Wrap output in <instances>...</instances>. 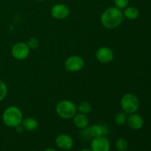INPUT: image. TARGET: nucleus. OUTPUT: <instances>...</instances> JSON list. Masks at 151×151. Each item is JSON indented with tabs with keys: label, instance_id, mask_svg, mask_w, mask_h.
<instances>
[{
	"label": "nucleus",
	"instance_id": "f257e3e1",
	"mask_svg": "<svg viewBox=\"0 0 151 151\" xmlns=\"http://www.w3.org/2000/svg\"><path fill=\"white\" fill-rule=\"evenodd\" d=\"M124 19L123 13L116 7L106 9L101 15L100 22L103 27L107 29H114L122 24Z\"/></svg>",
	"mask_w": 151,
	"mask_h": 151
},
{
	"label": "nucleus",
	"instance_id": "f03ea898",
	"mask_svg": "<svg viewBox=\"0 0 151 151\" xmlns=\"http://www.w3.org/2000/svg\"><path fill=\"white\" fill-rule=\"evenodd\" d=\"M22 120L23 114L21 109L16 106H9L3 112L2 121L7 127L16 128L22 124Z\"/></svg>",
	"mask_w": 151,
	"mask_h": 151
},
{
	"label": "nucleus",
	"instance_id": "7ed1b4c3",
	"mask_svg": "<svg viewBox=\"0 0 151 151\" xmlns=\"http://www.w3.org/2000/svg\"><path fill=\"white\" fill-rule=\"evenodd\" d=\"M55 111L58 116L63 119H72L78 112V109L75 103L69 100H60L55 107Z\"/></svg>",
	"mask_w": 151,
	"mask_h": 151
},
{
	"label": "nucleus",
	"instance_id": "20e7f679",
	"mask_svg": "<svg viewBox=\"0 0 151 151\" xmlns=\"http://www.w3.org/2000/svg\"><path fill=\"white\" fill-rule=\"evenodd\" d=\"M140 106V102L138 97L132 93H127L121 98L120 106L122 111L127 114L136 113Z\"/></svg>",
	"mask_w": 151,
	"mask_h": 151
},
{
	"label": "nucleus",
	"instance_id": "39448f33",
	"mask_svg": "<svg viewBox=\"0 0 151 151\" xmlns=\"http://www.w3.org/2000/svg\"><path fill=\"white\" fill-rule=\"evenodd\" d=\"M109 132L108 128L104 125H94L83 129L81 136L84 139H92L99 137L106 136Z\"/></svg>",
	"mask_w": 151,
	"mask_h": 151
},
{
	"label": "nucleus",
	"instance_id": "423d86ee",
	"mask_svg": "<svg viewBox=\"0 0 151 151\" xmlns=\"http://www.w3.org/2000/svg\"><path fill=\"white\" fill-rule=\"evenodd\" d=\"M29 50L27 43L18 42L13 46L11 49L12 56L15 59L22 60L26 59L29 55Z\"/></svg>",
	"mask_w": 151,
	"mask_h": 151
},
{
	"label": "nucleus",
	"instance_id": "0eeeda50",
	"mask_svg": "<svg viewBox=\"0 0 151 151\" xmlns=\"http://www.w3.org/2000/svg\"><path fill=\"white\" fill-rule=\"evenodd\" d=\"M85 62L83 58L78 55L69 56L65 61L66 69L71 72H78L82 70Z\"/></svg>",
	"mask_w": 151,
	"mask_h": 151
},
{
	"label": "nucleus",
	"instance_id": "6e6552de",
	"mask_svg": "<svg viewBox=\"0 0 151 151\" xmlns=\"http://www.w3.org/2000/svg\"><path fill=\"white\" fill-rule=\"evenodd\" d=\"M110 142L106 136L92 139L91 142V150L92 151H110Z\"/></svg>",
	"mask_w": 151,
	"mask_h": 151
},
{
	"label": "nucleus",
	"instance_id": "1a4fd4ad",
	"mask_svg": "<svg viewBox=\"0 0 151 151\" xmlns=\"http://www.w3.org/2000/svg\"><path fill=\"white\" fill-rule=\"evenodd\" d=\"M95 58L100 63H109L113 60L114 54L113 50L109 47H102L96 51Z\"/></svg>",
	"mask_w": 151,
	"mask_h": 151
},
{
	"label": "nucleus",
	"instance_id": "9d476101",
	"mask_svg": "<svg viewBox=\"0 0 151 151\" xmlns=\"http://www.w3.org/2000/svg\"><path fill=\"white\" fill-rule=\"evenodd\" d=\"M55 144L58 148L63 150H69L74 145V140L69 135L66 134H60L55 139Z\"/></svg>",
	"mask_w": 151,
	"mask_h": 151
},
{
	"label": "nucleus",
	"instance_id": "9b49d317",
	"mask_svg": "<svg viewBox=\"0 0 151 151\" xmlns=\"http://www.w3.org/2000/svg\"><path fill=\"white\" fill-rule=\"evenodd\" d=\"M51 15L54 19L58 20L65 19L69 15V9L66 4H57L52 7Z\"/></svg>",
	"mask_w": 151,
	"mask_h": 151
},
{
	"label": "nucleus",
	"instance_id": "f8f14e48",
	"mask_svg": "<svg viewBox=\"0 0 151 151\" xmlns=\"http://www.w3.org/2000/svg\"><path fill=\"white\" fill-rule=\"evenodd\" d=\"M127 123L128 126L133 130H139L144 125V119L142 116L137 113L131 114L127 118Z\"/></svg>",
	"mask_w": 151,
	"mask_h": 151
},
{
	"label": "nucleus",
	"instance_id": "ddd939ff",
	"mask_svg": "<svg viewBox=\"0 0 151 151\" xmlns=\"http://www.w3.org/2000/svg\"><path fill=\"white\" fill-rule=\"evenodd\" d=\"M73 122L74 125L77 127V128H80V129H84L86 127H88V118L87 116L83 114L78 113L74 116Z\"/></svg>",
	"mask_w": 151,
	"mask_h": 151
},
{
	"label": "nucleus",
	"instance_id": "4468645a",
	"mask_svg": "<svg viewBox=\"0 0 151 151\" xmlns=\"http://www.w3.org/2000/svg\"><path fill=\"white\" fill-rule=\"evenodd\" d=\"M22 125L24 129L28 131H33L37 129L38 126V121L32 117H27L22 120Z\"/></svg>",
	"mask_w": 151,
	"mask_h": 151
},
{
	"label": "nucleus",
	"instance_id": "2eb2a0df",
	"mask_svg": "<svg viewBox=\"0 0 151 151\" xmlns=\"http://www.w3.org/2000/svg\"><path fill=\"white\" fill-rule=\"evenodd\" d=\"M139 11L138 9L133 6H129L124 9L123 11V16L126 19H129V20H134L137 19L139 17Z\"/></svg>",
	"mask_w": 151,
	"mask_h": 151
},
{
	"label": "nucleus",
	"instance_id": "dca6fc26",
	"mask_svg": "<svg viewBox=\"0 0 151 151\" xmlns=\"http://www.w3.org/2000/svg\"><path fill=\"white\" fill-rule=\"evenodd\" d=\"M77 109H78V111H79V113L86 115L91 113V110H92V106L89 102L83 101L78 105Z\"/></svg>",
	"mask_w": 151,
	"mask_h": 151
},
{
	"label": "nucleus",
	"instance_id": "f3484780",
	"mask_svg": "<svg viewBox=\"0 0 151 151\" xmlns=\"http://www.w3.org/2000/svg\"><path fill=\"white\" fill-rule=\"evenodd\" d=\"M127 118H128V116H127L126 113H125L124 111H119L114 115V119L116 125H122L127 122Z\"/></svg>",
	"mask_w": 151,
	"mask_h": 151
},
{
	"label": "nucleus",
	"instance_id": "a211bd4d",
	"mask_svg": "<svg viewBox=\"0 0 151 151\" xmlns=\"http://www.w3.org/2000/svg\"><path fill=\"white\" fill-rule=\"evenodd\" d=\"M115 146L119 151H125L127 150V148H128V142L126 139L121 137L116 140L115 142Z\"/></svg>",
	"mask_w": 151,
	"mask_h": 151
},
{
	"label": "nucleus",
	"instance_id": "6ab92c4d",
	"mask_svg": "<svg viewBox=\"0 0 151 151\" xmlns=\"http://www.w3.org/2000/svg\"><path fill=\"white\" fill-rule=\"evenodd\" d=\"M7 94V87L5 83L0 80V102L5 99Z\"/></svg>",
	"mask_w": 151,
	"mask_h": 151
},
{
	"label": "nucleus",
	"instance_id": "aec40b11",
	"mask_svg": "<svg viewBox=\"0 0 151 151\" xmlns=\"http://www.w3.org/2000/svg\"><path fill=\"white\" fill-rule=\"evenodd\" d=\"M114 3L115 4V7H117L119 10H122L128 7L129 0H114Z\"/></svg>",
	"mask_w": 151,
	"mask_h": 151
},
{
	"label": "nucleus",
	"instance_id": "412c9836",
	"mask_svg": "<svg viewBox=\"0 0 151 151\" xmlns=\"http://www.w3.org/2000/svg\"><path fill=\"white\" fill-rule=\"evenodd\" d=\"M39 44L40 43L38 38H34V37L29 38V39L27 41V44L29 49L38 48V46H39Z\"/></svg>",
	"mask_w": 151,
	"mask_h": 151
},
{
	"label": "nucleus",
	"instance_id": "4be33fe9",
	"mask_svg": "<svg viewBox=\"0 0 151 151\" xmlns=\"http://www.w3.org/2000/svg\"><path fill=\"white\" fill-rule=\"evenodd\" d=\"M16 131H17V132H19V133H22V131H24V128H23V126H22V124H21V125H18L17 127H16Z\"/></svg>",
	"mask_w": 151,
	"mask_h": 151
},
{
	"label": "nucleus",
	"instance_id": "5701e85b",
	"mask_svg": "<svg viewBox=\"0 0 151 151\" xmlns=\"http://www.w3.org/2000/svg\"><path fill=\"white\" fill-rule=\"evenodd\" d=\"M44 151H57V150H55V149H53V148H47V149H46Z\"/></svg>",
	"mask_w": 151,
	"mask_h": 151
},
{
	"label": "nucleus",
	"instance_id": "b1692460",
	"mask_svg": "<svg viewBox=\"0 0 151 151\" xmlns=\"http://www.w3.org/2000/svg\"><path fill=\"white\" fill-rule=\"evenodd\" d=\"M81 151H92L91 149H88V148H84L83 150H81Z\"/></svg>",
	"mask_w": 151,
	"mask_h": 151
},
{
	"label": "nucleus",
	"instance_id": "393cba45",
	"mask_svg": "<svg viewBox=\"0 0 151 151\" xmlns=\"http://www.w3.org/2000/svg\"><path fill=\"white\" fill-rule=\"evenodd\" d=\"M35 1H44V0H35Z\"/></svg>",
	"mask_w": 151,
	"mask_h": 151
},
{
	"label": "nucleus",
	"instance_id": "a878e982",
	"mask_svg": "<svg viewBox=\"0 0 151 151\" xmlns=\"http://www.w3.org/2000/svg\"><path fill=\"white\" fill-rule=\"evenodd\" d=\"M125 151H128V150H125Z\"/></svg>",
	"mask_w": 151,
	"mask_h": 151
}]
</instances>
